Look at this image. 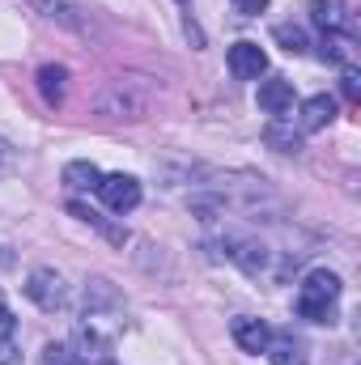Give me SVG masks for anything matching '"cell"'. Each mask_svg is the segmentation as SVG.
<instances>
[{"mask_svg": "<svg viewBox=\"0 0 361 365\" xmlns=\"http://www.w3.org/2000/svg\"><path fill=\"white\" fill-rule=\"evenodd\" d=\"M13 327H17V319H13V314H9V306L0 302V344H4V340H13Z\"/></svg>", "mask_w": 361, "mask_h": 365, "instance_id": "obj_17", "label": "cell"}, {"mask_svg": "<svg viewBox=\"0 0 361 365\" xmlns=\"http://www.w3.org/2000/svg\"><path fill=\"white\" fill-rule=\"evenodd\" d=\"M230 4H234L243 17H255V13H264V9H268V0H230Z\"/></svg>", "mask_w": 361, "mask_h": 365, "instance_id": "obj_18", "label": "cell"}, {"mask_svg": "<svg viewBox=\"0 0 361 365\" xmlns=\"http://www.w3.org/2000/svg\"><path fill=\"white\" fill-rule=\"evenodd\" d=\"M264 140H268L272 149H280V153H298L302 149V132L285 115H272V123L264 128Z\"/></svg>", "mask_w": 361, "mask_h": 365, "instance_id": "obj_11", "label": "cell"}, {"mask_svg": "<svg viewBox=\"0 0 361 365\" xmlns=\"http://www.w3.org/2000/svg\"><path fill=\"white\" fill-rule=\"evenodd\" d=\"M98 166L93 162H68L64 166V187H73V191H93L98 187Z\"/></svg>", "mask_w": 361, "mask_h": 365, "instance_id": "obj_13", "label": "cell"}, {"mask_svg": "<svg viewBox=\"0 0 361 365\" xmlns=\"http://www.w3.org/2000/svg\"><path fill=\"white\" fill-rule=\"evenodd\" d=\"M336 119V98L332 93H315L302 102V132H319Z\"/></svg>", "mask_w": 361, "mask_h": 365, "instance_id": "obj_7", "label": "cell"}, {"mask_svg": "<svg viewBox=\"0 0 361 365\" xmlns=\"http://www.w3.org/2000/svg\"><path fill=\"white\" fill-rule=\"evenodd\" d=\"M272 34H276V43H280V47H285L289 56H302V51L310 47V43H306V30H302V26H289V21H280V26H276Z\"/></svg>", "mask_w": 361, "mask_h": 365, "instance_id": "obj_14", "label": "cell"}, {"mask_svg": "<svg viewBox=\"0 0 361 365\" xmlns=\"http://www.w3.org/2000/svg\"><path fill=\"white\" fill-rule=\"evenodd\" d=\"M64 90H68V73L60 64H43L39 68V93H43V102L47 106H60L64 102Z\"/></svg>", "mask_w": 361, "mask_h": 365, "instance_id": "obj_12", "label": "cell"}, {"mask_svg": "<svg viewBox=\"0 0 361 365\" xmlns=\"http://www.w3.org/2000/svg\"><path fill=\"white\" fill-rule=\"evenodd\" d=\"M340 276L327 272V268H315V272L302 276L298 284V314L310 319V323H336V310H340Z\"/></svg>", "mask_w": 361, "mask_h": 365, "instance_id": "obj_1", "label": "cell"}, {"mask_svg": "<svg viewBox=\"0 0 361 365\" xmlns=\"http://www.w3.org/2000/svg\"><path fill=\"white\" fill-rule=\"evenodd\" d=\"M43 365H81V361H77V353H68L64 344H51L47 357H43Z\"/></svg>", "mask_w": 361, "mask_h": 365, "instance_id": "obj_16", "label": "cell"}, {"mask_svg": "<svg viewBox=\"0 0 361 365\" xmlns=\"http://www.w3.org/2000/svg\"><path fill=\"white\" fill-rule=\"evenodd\" d=\"M264 353H268L272 365H306V344L293 340V331H276Z\"/></svg>", "mask_w": 361, "mask_h": 365, "instance_id": "obj_9", "label": "cell"}, {"mask_svg": "<svg viewBox=\"0 0 361 365\" xmlns=\"http://www.w3.org/2000/svg\"><path fill=\"white\" fill-rule=\"evenodd\" d=\"M230 73H234L238 81H260V77L268 73L264 47H260V43H234V47H230Z\"/></svg>", "mask_w": 361, "mask_h": 365, "instance_id": "obj_4", "label": "cell"}, {"mask_svg": "<svg viewBox=\"0 0 361 365\" xmlns=\"http://www.w3.org/2000/svg\"><path fill=\"white\" fill-rule=\"evenodd\" d=\"M230 331H234V344H238L243 353H264L268 340H272V331H268L264 319H234Z\"/></svg>", "mask_w": 361, "mask_h": 365, "instance_id": "obj_6", "label": "cell"}, {"mask_svg": "<svg viewBox=\"0 0 361 365\" xmlns=\"http://www.w3.org/2000/svg\"><path fill=\"white\" fill-rule=\"evenodd\" d=\"M225 255H230L234 264H243L247 272H264V268H268V251H264V242H255V238H225Z\"/></svg>", "mask_w": 361, "mask_h": 365, "instance_id": "obj_5", "label": "cell"}, {"mask_svg": "<svg viewBox=\"0 0 361 365\" xmlns=\"http://www.w3.org/2000/svg\"><path fill=\"white\" fill-rule=\"evenodd\" d=\"M93 191H98V200L111 212H132L141 204V182L132 179V175H102Z\"/></svg>", "mask_w": 361, "mask_h": 365, "instance_id": "obj_2", "label": "cell"}, {"mask_svg": "<svg viewBox=\"0 0 361 365\" xmlns=\"http://www.w3.org/2000/svg\"><path fill=\"white\" fill-rule=\"evenodd\" d=\"M9 162H13V153H9V145H4V140H0V170H4V166H9Z\"/></svg>", "mask_w": 361, "mask_h": 365, "instance_id": "obj_19", "label": "cell"}, {"mask_svg": "<svg viewBox=\"0 0 361 365\" xmlns=\"http://www.w3.org/2000/svg\"><path fill=\"white\" fill-rule=\"evenodd\" d=\"M310 21L323 30V34H345L349 30V13L340 0H315L310 4Z\"/></svg>", "mask_w": 361, "mask_h": 365, "instance_id": "obj_8", "label": "cell"}, {"mask_svg": "<svg viewBox=\"0 0 361 365\" xmlns=\"http://www.w3.org/2000/svg\"><path fill=\"white\" fill-rule=\"evenodd\" d=\"M26 297L39 306V310H60L64 306V280L56 268H34L26 280Z\"/></svg>", "mask_w": 361, "mask_h": 365, "instance_id": "obj_3", "label": "cell"}, {"mask_svg": "<svg viewBox=\"0 0 361 365\" xmlns=\"http://www.w3.org/2000/svg\"><path fill=\"white\" fill-rule=\"evenodd\" d=\"M260 106H264L268 115H289V110H293V86L280 81V77L264 81V86H260Z\"/></svg>", "mask_w": 361, "mask_h": 365, "instance_id": "obj_10", "label": "cell"}, {"mask_svg": "<svg viewBox=\"0 0 361 365\" xmlns=\"http://www.w3.org/2000/svg\"><path fill=\"white\" fill-rule=\"evenodd\" d=\"M340 90H345L349 102H357V98H361V73H357V68H349V64H345V73H340Z\"/></svg>", "mask_w": 361, "mask_h": 365, "instance_id": "obj_15", "label": "cell"}]
</instances>
